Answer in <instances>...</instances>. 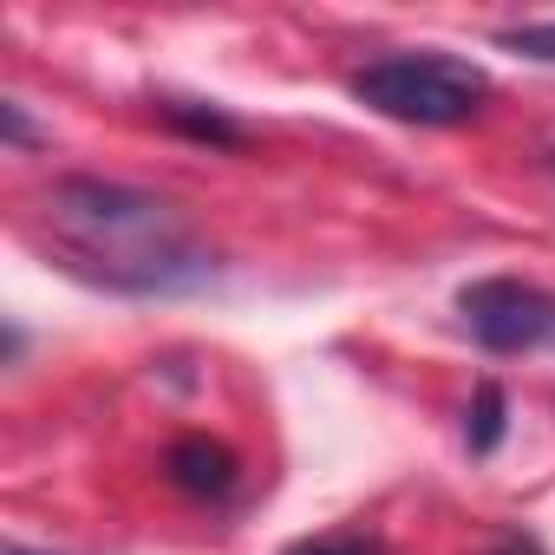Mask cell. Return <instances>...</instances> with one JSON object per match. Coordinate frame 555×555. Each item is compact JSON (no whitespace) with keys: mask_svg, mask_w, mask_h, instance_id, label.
Returning a JSON list of instances; mask_svg holds the SVG:
<instances>
[{"mask_svg":"<svg viewBox=\"0 0 555 555\" xmlns=\"http://www.w3.org/2000/svg\"><path fill=\"white\" fill-rule=\"evenodd\" d=\"M40 229L73 274L118 295H183L209 282V255L183 216L105 177H60L40 203Z\"/></svg>","mask_w":555,"mask_h":555,"instance_id":"1","label":"cell"},{"mask_svg":"<svg viewBox=\"0 0 555 555\" xmlns=\"http://www.w3.org/2000/svg\"><path fill=\"white\" fill-rule=\"evenodd\" d=\"M164 470L190 496H229L235 490V451L216 444V438H177L170 457H164Z\"/></svg>","mask_w":555,"mask_h":555,"instance_id":"4","label":"cell"},{"mask_svg":"<svg viewBox=\"0 0 555 555\" xmlns=\"http://www.w3.org/2000/svg\"><path fill=\"white\" fill-rule=\"evenodd\" d=\"M464 444H470L477 457H490V451L503 444V386H477L470 418H464Z\"/></svg>","mask_w":555,"mask_h":555,"instance_id":"6","label":"cell"},{"mask_svg":"<svg viewBox=\"0 0 555 555\" xmlns=\"http://www.w3.org/2000/svg\"><path fill=\"white\" fill-rule=\"evenodd\" d=\"M353 99L373 105L379 118L444 131V125H470L483 112L490 79L451 53H392V60H373L353 73Z\"/></svg>","mask_w":555,"mask_h":555,"instance_id":"2","label":"cell"},{"mask_svg":"<svg viewBox=\"0 0 555 555\" xmlns=\"http://www.w3.org/2000/svg\"><path fill=\"white\" fill-rule=\"evenodd\" d=\"M457 314L464 327L477 334V347L490 353H529L555 334V301L529 282H509V274H496V282H470L457 295Z\"/></svg>","mask_w":555,"mask_h":555,"instance_id":"3","label":"cell"},{"mask_svg":"<svg viewBox=\"0 0 555 555\" xmlns=\"http://www.w3.org/2000/svg\"><path fill=\"white\" fill-rule=\"evenodd\" d=\"M164 118H170L177 131H190V138H203V144H229V151L242 144V125H229V118H222L216 105L203 112V105H190V99H164Z\"/></svg>","mask_w":555,"mask_h":555,"instance_id":"5","label":"cell"},{"mask_svg":"<svg viewBox=\"0 0 555 555\" xmlns=\"http://www.w3.org/2000/svg\"><path fill=\"white\" fill-rule=\"evenodd\" d=\"M282 555H386L373 535H314V542H295Z\"/></svg>","mask_w":555,"mask_h":555,"instance_id":"7","label":"cell"},{"mask_svg":"<svg viewBox=\"0 0 555 555\" xmlns=\"http://www.w3.org/2000/svg\"><path fill=\"white\" fill-rule=\"evenodd\" d=\"M503 47H509V53H529V60H548V66H555V21H548V27H509V34H503Z\"/></svg>","mask_w":555,"mask_h":555,"instance_id":"8","label":"cell"},{"mask_svg":"<svg viewBox=\"0 0 555 555\" xmlns=\"http://www.w3.org/2000/svg\"><path fill=\"white\" fill-rule=\"evenodd\" d=\"M496 555H542V548H535V542H503Z\"/></svg>","mask_w":555,"mask_h":555,"instance_id":"9","label":"cell"},{"mask_svg":"<svg viewBox=\"0 0 555 555\" xmlns=\"http://www.w3.org/2000/svg\"><path fill=\"white\" fill-rule=\"evenodd\" d=\"M8 555H40V548H21V542H14V548H8Z\"/></svg>","mask_w":555,"mask_h":555,"instance_id":"10","label":"cell"}]
</instances>
